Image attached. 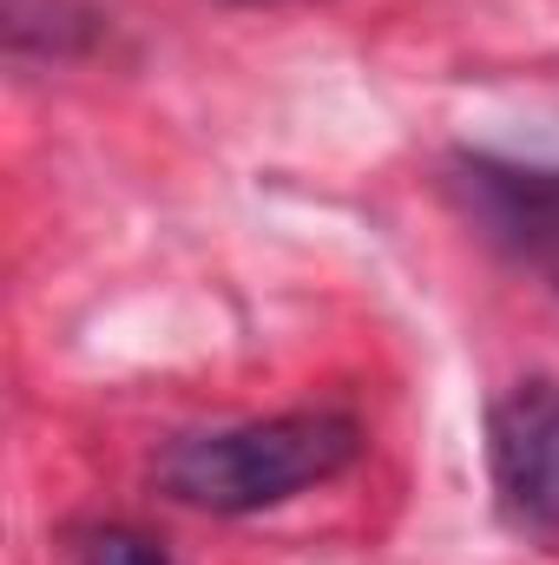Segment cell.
<instances>
[{
    "mask_svg": "<svg viewBox=\"0 0 559 565\" xmlns=\"http://www.w3.org/2000/svg\"><path fill=\"white\" fill-rule=\"evenodd\" d=\"M362 422L342 408H289V415H257V422L191 427L171 434L151 460L158 493H171L191 513L218 520H251L289 507L329 480H342L362 460Z\"/></svg>",
    "mask_w": 559,
    "mask_h": 565,
    "instance_id": "6da1fadb",
    "label": "cell"
},
{
    "mask_svg": "<svg viewBox=\"0 0 559 565\" xmlns=\"http://www.w3.org/2000/svg\"><path fill=\"white\" fill-rule=\"evenodd\" d=\"M487 480L500 520L540 546L559 553V382H514L487 408Z\"/></svg>",
    "mask_w": 559,
    "mask_h": 565,
    "instance_id": "7a4b0ae2",
    "label": "cell"
},
{
    "mask_svg": "<svg viewBox=\"0 0 559 565\" xmlns=\"http://www.w3.org/2000/svg\"><path fill=\"white\" fill-rule=\"evenodd\" d=\"M441 184L487 244H500V250L559 277V171L514 164L494 151H454Z\"/></svg>",
    "mask_w": 559,
    "mask_h": 565,
    "instance_id": "3957f363",
    "label": "cell"
},
{
    "mask_svg": "<svg viewBox=\"0 0 559 565\" xmlns=\"http://www.w3.org/2000/svg\"><path fill=\"white\" fill-rule=\"evenodd\" d=\"M93 33H99V20L80 0H7V46L13 53L40 46V53L66 60L80 46H93Z\"/></svg>",
    "mask_w": 559,
    "mask_h": 565,
    "instance_id": "277c9868",
    "label": "cell"
},
{
    "mask_svg": "<svg viewBox=\"0 0 559 565\" xmlns=\"http://www.w3.org/2000/svg\"><path fill=\"white\" fill-rule=\"evenodd\" d=\"M66 565H171V546L133 520H86L66 533Z\"/></svg>",
    "mask_w": 559,
    "mask_h": 565,
    "instance_id": "5b68a950",
    "label": "cell"
},
{
    "mask_svg": "<svg viewBox=\"0 0 559 565\" xmlns=\"http://www.w3.org/2000/svg\"><path fill=\"white\" fill-rule=\"evenodd\" d=\"M251 7H289V0H251ZM296 7H309V0H296Z\"/></svg>",
    "mask_w": 559,
    "mask_h": 565,
    "instance_id": "8992f818",
    "label": "cell"
}]
</instances>
